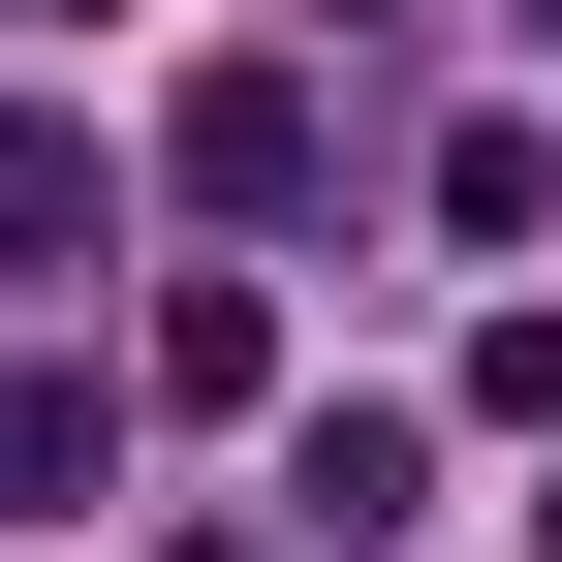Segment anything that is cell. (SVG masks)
Wrapping results in <instances>:
<instances>
[{"label": "cell", "instance_id": "cell-1", "mask_svg": "<svg viewBox=\"0 0 562 562\" xmlns=\"http://www.w3.org/2000/svg\"><path fill=\"white\" fill-rule=\"evenodd\" d=\"M157 157H188V188H220V220H313V63H220V94H188V125H157Z\"/></svg>", "mask_w": 562, "mask_h": 562}, {"label": "cell", "instance_id": "cell-2", "mask_svg": "<svg viewBox=\"0 0 562 562\" xmlns=\"http://www.w3.org/2000/svg\"><path fill=\"white\" fill-rule=\"evenodd\" d=\"M94 220H125V157L63 94H0V281H94Z\"/></svg>", "mask_w": 562, "mask_h": 562}, {"label": "cell", "instance_id": "cell-3", "mask_svg": "<svg viewBox=\"0 0 562 562\" xmlns=\"http://www.w3.org/2000/svg\"><path fill=\"white\" fill-rule=\"evenodd\" d=\"M406 501H438V438H406V406H313V438H281V531H344V562H375Z\"/></svg>", "mask_w": 562, "mask_h": 562}, {"label": "cell", "instance_id": "cell-4", "mask_svg": "<svg viewBox=\"0 0 562 562\" xmlns=\"http://www.w3.org/2000/svg\"><path fill=\"white\" fill-rule=\"evenodd\" d=\"M94 438H125V406L32 344V375H0V531H63V501H94Z\"/></svg>", "mask_w": 562, "mask_h": 562}, {"label": "cell", "instance_id": "cell-5", "mask_svg": "<svg viewBox=\"0 0 562 562\" xmlns=\"http://www.w3.org/2000/svg\"><path fill=\"white\" fill-rule=\"evenodd\" d=\"M531 32H562V0H531Z\"/></svg>", "mask_w": 562, "mask_h": 562}, {"label": "cell", "instance_id": "cell-6", "mask_svg": "<svg viewBox=\"0 0 562 562\" xmlns=\"http://www.w3.org/2000/svg\"><path fill=\"white\" fill-rule=\"evenodd\" d=\"M531 531H562V501H531Z\"/></svg>", "mask_w": 562, "mask_h": 562}]
</instances>
